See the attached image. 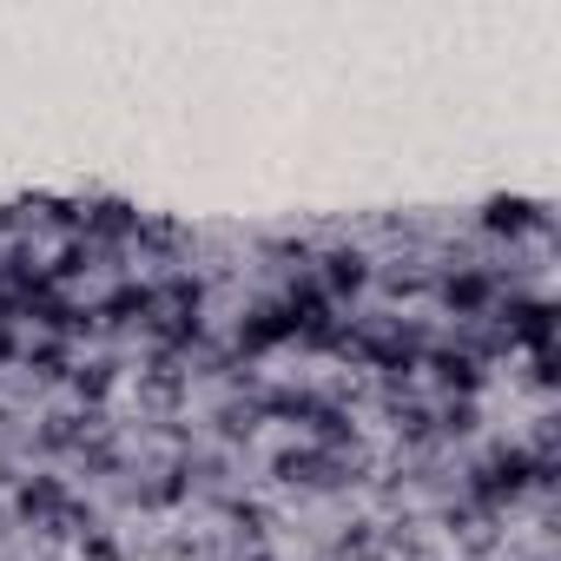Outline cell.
<instances>
[{"label":"cell","mask_w":561,"mask_h":561,"mask_svg":"<svg viewBox=\"0 0 561 561\" xmlns=\"http://www.w3.org/2000/svg\"><path fill=\"white\" fill-rule=\"evenodd\" d=\"M482 231H495V238H528V231H548V205L495 192V198L482 205Z\"/></svg>","instance_id":"obj_1"},{"label":"cell","mask_w":561,"mask_h":561,"mask_svg":"<svg viewBox=\"0 0 561 561\" xmlns=\"http://www.w3.org/2000/svg\"><path fill=\"white\" fill-rule=\"evenodd\" d=\"M554 337V305L548 298H508V318H502V344H528V351H548Z\"/></svg>","instance_id":"obj_2"},{"label":"cell","mask_w":561,"mask_h":561,"mask_svg":"<svg viewBox=\"0 0 561 561\" xmlns=\"http://www.w3.org/2000/svg\"><path fill=\"white\" fill-rule=\"evenodd\" d=\"M489 298H495V277H489V271H476V264H462V271H449V277H443V305H449L456 318L489 311Z\"/></svg>","instance_id":"obj_3"},{"label":"cell","mask_w":561,"mask_h":561,"mask_svg":"<svg viewBox=\"0 0 561 561\" xmlns=\"http://www.w3.org/2000/svg\"><path fill=\"white\" fill-rule=\"evenodd\" d=\"M285 337H298V311L291 305H264L257 318L238 324V344L244 351H271V344H285Z\"/></svg>","instance_id":"obj_4"},{"label":"cell","mask_w":561,"mask_h":561,"mask_svg":"<svg viewBox=\"0 0 561 561\" xmlns=\"http://www.w3.org/2000/svg\"><path fill=\"white\" fill-rule=\"evenodd\" d=\"M60 508H67V482H60V476H34V482H21V495H14V515L34 522V528H47Z\"/></svg>","instance_id":"obj_5"},{"label":"cell","mask_w":561,"mask_h":561,"mask_svg":"<svg viewBox=\"0 0 561 561\" xmlns=\"http://www.w3.org/2000/svg\"><path fill=\"white\" fill-rule=\"evenodd\" d=\"M73 225H80V238H139V211H133V205H119V198L87 205Z\"/></svg>","instance_id":"obj_6"},{"label":"cell","mask_w":561,"mask_h":561,"mask_svg":"<svg viewBox=\"0 0 561 561\" xmlns=\"http://www.w3.org/2000/svg\"><path fill=\"white\" fill-rule=\"evenodd\" d=\"M318 285H324V298L364 291V285H370V257H364V251H331V257L318 264Z\"/></svg>","instance_id":"obj_7"},{"label":"cell","mask_w":561,"mask_h":561,"mask_svg":"<svg viewBox=\"0 0 561 561\" xmlns=\"http://www.w3.org/2000/svg\"><path fill=\"white\" fill-rule=\"evenodd\" d=\"M430 364H436V377H443L449 390H462V397L482 390V357H469V351H443V357H430Z\"/></svg>","instance_id":"obj_8"},{"label":"cell","mask_w":561,"mask_h":561,"mask_svg":"<svg viewBox=\"0 0 561 561\" xmlns=\"http://www.w3.org/2000/svg\"><path fill=\"white\" fill-rule=\"evenodd\" d=\"M324 469H331V456L324 449H285L271 462V476L277 482H324Z\"/></svg>","instance_id":"obj_9"},{"label":"cell","mask_w":561,"mask_h":561,"mask_svg":"<svg viewBox=\"0 0 561 561\" xmlns=\"http://www.w3.org/2000/svg\"><path fill=\"white\" fill-rule=\"evenodd\" d=\"M113 383H119V377H113V364H80V370H73L80 403H106V397H113Z\"/></svg>","instance_id":"obj_10"},{"label":"cell","mask_w":561,"mask_h":561,"mask_svg":"<svg viewBox=\"0 0 561 561\" xmlns=\"http://www.w3.org/2000/svg\"><path fill=\"white\" fill-rule=\"evenodd\" d=\"M476 423H482V416H476V403H469V397H462V403H449V410H443V436H469V430H476Z\"/></svg>","instance_id":"obj_11"},{"label":"cell","mask_w":561,"mask_h":561,"mask_svg":"<svg viewBox=\"0 0 561 561\" xmlns=\"http://www.w3.org/2000/svg\"><path fill=\"white\" fill-rule=\"evenodd\" d=\"M80 561H119V548H113V535H100V528H87V535H80Z\"/></svg>","instance_id":"obj_12"},{"label":"cell","mask_w":561,"mask_h":561,"mask_svg":"<svg viewBox=\"0 0 561 561\" xmlns=\"http://www.w3.org/2000/svg\"><path fill=\"white\" fill-rule=\"evenodd\" d=\"M244 561H277V554H264V548H251V554H244Z\"/></svg>","instance_id":"obj_13"}]
</instances>
